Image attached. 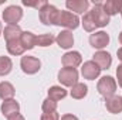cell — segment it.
Here are the masks:
<instances>
[{"instance_id":"obj_1","label":"cell","mask_w":122,"mask_h":120,"mask_svg":"<svg viewBox=\"0 0 122 120\" xmlns=\"http://www.w3.org/2000/svg\"><path fill=\"white\" fill-rule=\"evenodd\" d=\"M56 26H61V27H65V28H70V30H75L80 26V18H78L77 14H74L68 10H61L58 13Z\"/></svg>"},{"instance_id":"obj_2","label":"cell","mask_w":122,"mask_h":120,"mask_svg":"<svg viewBox=\"0 0 122 120\" xmlns=\"http://www.w3.org/2000/svg\"><path fill=\"white\" fill-rule=\"evenodd\" d=\"M58 13H60V10H58L56 6L47 3L44 7H41V9L38 10V17H40V21H41L43 24L51 26V24H56L57 17H58Z\"/></svg>"},{"instance_id":"obj_3","label":"cell","mask_w":122,"mask_h":120,"mask_svg":"<svg viewBox=\"0 0 122 120\" xmlns=\"http://www.w3.org/2000/svg\"><path fill=\"white\" fill-rule=\"evenodd\" d=\"M97 89L99 92V95H102L105 99H107V97H111V96H114L115 92H117V81H115L112 76H102V78L98 81Z\"/></svg>"},{"instance_id":"obj_4","label":"cell","mask_w":122,"mask_h":120,"mask_svg":"<svg viewBox=\"0 0 122 120\" xmlns=\"http://www.w3.org/2000/svg\"><path fill=\"white\" fill-rule=\"evenodd\" d=\"M58 81L62 86L72 88L78 83V71L75 68H61L58 72Z\"/></svg>"},{"instance_id":"obj_5","label":"cell","mask_w":122,"mask_h":120,"mask_svg":"<svg viewBox=\"0 0 122 120\" xmlns=\"http://www.w3.org/2000/svg\"><path fill=\"white\" fill-rule=\"evenodd\" d=\"M23 18V10L19 6H9L3 11V20L7 26H17V23Z\"/></svg>"},{"instance_id":"obj_6","label":"cell","mask_w":122,"mask_h":120,"mask_svg":"<svg viewBox=\"0 0 122 120\" xmlns=\"http://www.w3.org/2000/svg\"><path fill=\"white\" fill-rule=\"evenodd\" d=\"M90 13H91L97 27H105V26L109 24V16L105 13V10L102 7V3H99V1L94 3V7H92V10Z\"/></svg>"},{"instance_id":"obj_7","label":"cell","mask_w":122,"mask_h":120,"mask_svg":"<svg viewBox=\"0 0 122 120\" xmlns=\"http://www.w3.org/2000/svg\"><path fill=\"white\" fill-rule=\"evenodd\" d=\"M20 66L23 69L24 74L27 75H34L40 71L41 68V62L38 58L36 57H31V55H27V57H21V61H20Z\"/></svg>"},{"instance_id":"obj_8","label":"cell","mask_w":122,"mask_h":120,"mask_svg":"<svg viewBox=\"0 0 122 120\" xmlns=\"http://www.w3.org/2000/svg\"><path fill=\"white\" fill-rule=\"evenodd\" d=\"M81 74H82V76H84L85 79L94 81V79H97V78L99 76L101 68H99L94 61H87V62H84V65H82V68H81Z\"/></svg>"},{"instance_id":"obj_9","label":"cell","mask_w":122,"mask_h":120,"mask_svg":"<svg viewBox=\"0 0 122 120\" xmlns=\"http://www.w3.org/2000/svg\"><path fill=\"white\" fill-rule=\"evenodd\" d=\"M90 44L97 50H102L109 44V35L105 31H98L90 35Z\"/></svg>"},{"instance_id":"obj_10","label":"cell","mask_w":122,"mask_h":120,"mask_svg":"<svg viewBox=\"0 0 122 120\" xmlns=\"http://www.w3.org/2000/svg\"><path fill=\"white\" fill-rule=\"evenodd\" d=\"M61 62H62L64 68H77L78 65H81L82 57L78 51H70V52H65L62 55Z\"/></svg>"},{"instance_id":"obj_11","label":"cell","mask_w":122,"mask_h":120,"mask_svg":"<svg viewBox=\"0 0 122 120\" xmlns=\"http://www.w3.org/2000/svg\"><path fill=\"white\" fill-rule=\"evenodd\" d=\"M0 110L3 113V116L9 119V117L17 115L20 112V105L16 99H7V100H3V103L0 106Z\"/></svg>"},{"instance_id":"obj_12","label":"cell","mask_w":122,"mask_h":120,"mask_svg":"<svg viewBox=\"0 0 122 120\" xmlns=\"http://www.w3.org/2000/svg\"><path fill=\"white\" fill-rule=\"evenodd\" d=\"M92 61L101 68V71L102 69H108L109 66H111V64H112V57H111V54L109 52H107V51H98V52H95L94 55H92Z\"/></svg>"},{"instance_id":"obj_13","label":"cell","mask_w":122,"mask_h":120,"mask_svg":"<svg viewBox=\"0 0 122 120\" xmlns=\"http://www.w3.org/2000/svg\"><path fill=\"white\" fill-rule=\"evenodd\" d=\"M105 107L109 113L112 115H118L122 112V96L119 95H114L111 97L105 99Z\"/></svg>"},{"instance_id":"obj_14","label":"cell","mask_w":122,"mask_h":120,"mask_svg":"<svg viewBox=\"0 0 122 120\" xmlns=\"http://www.w3.org/2000/svg\"><path fill=\"white\" fill-rule=\"evenodd\" d=\"M65 6H67L68 11H71V13L74 11L75 14H81V13L88 10L90 1L88 0H67Z\"/></svg>"},{"instance_id":"obj_15","label":"cell","mask_w":122,"mask_h":120,"mask_svg":"<svg viewBox=\"0 0 122 120\" xmlns=\"http://www.w3.org/2000/svg\"><path fill=\"white\" fill-rule=\"evenodd\" d=\"M56 41H57V44L60 45L61 48H64V50H68V48H71L72 45H74V37H72V32L70 30H64L58 32V35L56 37Z\"/></svg>"},{"instance_id":"obj_16","label":"cell","mask_w":122,"mask_h":120,"mask_svg":"<svg viewBox=\"0 0 122 120\" xmlns=\"http://www.w3.org/2000/svg\"><path fill=\"white\" fill-rule=\"evenodd\" d=\"M105 13L108 16H115L118 13H121L122 9V0H107L104 4H102Z\"/></svg>"},{"instance_id":"obj_17","label":"cell","mask_w":122,"mask_h":120,"mask_svg":"<svg viewBox=\"0 0 122 120\" xmlns=\"http://www.w3.org/2000/svg\"><path fill=\"white\" fill-rule=\"evenodd\" d=\"M21 34H23V31L19 26H6L3 30V37H4L6 42L11 41V40H19L21 37Z\"/></svg>"},{"instance_id":"obj_18","label":"cell","mask_w":122,"mask_h":120,"mask_svg":"<svg viewBox=\"0 0 122 120\" xmlns=\"http://www.w3.org/2000/svg\"><path fill=\"white\" fill-rule=\"evenodd\" d=\"M20 41H21V45L24 47V50H33L37 45V37L31 31H23Z\"/></svg>"},{"instance_id":"obj_19","label":"cell","mask_w":122,"mask_h":120,"mask_svg":"<svg viewBox=\"0 0 122 120\" xmlns=\"http://www.w3.org/2000/svg\"><path fill=\"white\" fill-rule=\"evenodd\" d=\"M6 48H7L9 54H11V55H21V54L26 51V50H24V47L21 45L20 38H19V40L7 41V42H6Z\"/></svg>"},{"instance_id":"obj_20","label":"cell","mask_w":122,"mask_h":120,"mask_svg":"<svg viewBox=\"0 0 122 120\" xmlns=\"http://www.w3.org/2000/svg\"><path fill=\"white\" fill-rule=\"evenodd\" d=\"M71 97L72 99H84L85 96H87V93H88V86L85 85V83H75L72 88H71Z\"/></svg>"},{"instance_id":"obj_21","label":"cell","mask_w":122,"mask_h":120,"mask_svg":"<svg viewBox=\"0 0 122 120\" xmlns=\"http://www.w3.org/2000/svg\"><path fill=\"white\" fill-rule=\"evenodd\" d=\"M14 86L10 82H1L0 83V99L7 100V99H13L14 97Z\"/></svg>"},{"instance_id":"obj_22","label":"cell","mask_w":122,"mask_h":120,"mask_svg":"<svg viewBox=\"0 0 122 120\" xmlns=\"http://www.w3.org/2000/svg\"><path fill=\"white\" fill-rule=\"evenodd\" d=\"M65 96H67V90L62 86H51L48 89V99H51L54 102H58L61 99H64Z\"/></svg>"},{"instance_id":"obj_23","label":"cell","mask_w":122,"mask_h":120,"mask_svg":"<svg viewBox=\"0 0 122 120\" xmlns=\"http://www.w3.org/2000/svg\"><path fill=\"white\" fill-rule=\"evenodd\" d=\"M13 62L9 57H0V76H6L11 72Z\"/></svg>"},{"instance_id":"obj_24","label":"cell","mask_w":122,"mask_h":120,"mask_svg":"<svg viewBox=\"0 0 122 120\" xmlns=\"http://www.w3.org/2000/svg\"><path fill=\"white\" fill-rule=\"evenodd\" d=\"M81 24H82L84 30L88 31V32H92V31H95V28H97V24H95V21H94V18H92L90 11L84 14V17L81 20Z\"/></svg>"},{"instance_id":"obj_25","label":"cell","mask_w":122,"mask_h":120,"mask_svg":"<svg viewBox=\"0 0 122 120\" xmlns=\"http://www.w3.org/2000/svg\"><path fill=\"white\" fill-rule=\"evenodd\" d=\"M56 41V37L53 34H41L37 37V45L38 47H50Z\"/></svg>"},{"instance_id":"obj_26","label":"cell","mask_w":122,"mask_h":120,"mask_svg":"<svg viewBox=\"0 0 122 120\" xmlns=\"http://www.w3.org/2000/svg\"><path fill=\"white\" fill-rule=\"evenodd\" d=\"M41 109H43V112H44V113L56 112V110H57V102H54V100H51V99H48V97H47V99L43 102Z\"/></svg>"},{"instance_id":"obj_27","label":"cell","mask_w":122,"mask_h":120,"mask_svg":"<svg viewBox=\"0 0 122 120\" xmlns=\"http://www.w3.org/2000/svg\"><path fill=\"white\" fill-rule=\"evenodd\" d=\"M23 4L24 6H27V7H36V9H41V7H44L46 4H47V1L46 0H40V1H34V3H30V1H27V0H24L23 1Z\"/></svg>"},{"instance_id":"obj_28","label":"cell","mask_w":122,"mask_h":120,"mask_svg":"<svg viewBox=\"0 0 122 120\" xmlns=\"http://www.w3.org/2000/svg\"><path fill=\"white\" fill-rule=\"evenodd\" d=\"M40 120H60V115L57 112H51V113H43Z\"/></svg>"},{"instance_id":"obj_29","label":"cell","mask_w":122,"mask_h":120,"mask_svg":"<svg viewBox=\"0 0 122 120\" xmlns=\"http://www.w3.org/2000/svg\"><path fill=\"white\" fill-rule=\"evenodd\" d=\"M117 79H118V85L122 88V64L118 65L117 68Z\"/></svg>"},{"instance_id":"obj_30","label":"cell","mask_w":122,"mask_h":120,"mask_svg":"<svg viewBox=\"0 0 122 120\" xmlns=\"http://www.w3.org/2000/svg\"><path fill=\"white\" fill-rule=\"evenodd\" d=\"M61 120H78V117L74 116V115H64V116L61 117Z\"/></svg>"},{"instance_id":"obj_31","label":"cell","mask_w":122,"mask_h":120,"mask_svg":"<svg viewBox=\"0 0 122 120\" xmlns=\"http://www.w3.org/2000/svg\"><path fill=\"white\" fill-rule=\"evenodd\" d=\"M7 120H26V119H24V116H23V115H20V113H17V115H14V116H11V117H9Z\"/></svg>"},{"instance_id":"obj_32","label":"cell","mask_w":122,"mask_h":120,"mask_svg":"<svg viewBox=\"0 0 122 120\" xmlns=\"http://www.w3.org/2000/svg\"><path fill=\"white\" fill-rule=\"evenodd\" d=\"M117 57H118V60L122 62V48H119V50L117 51Z\"/></svg>"},{"instance_id":"obj_33","label":"cell","mask_w":122,"mask_h":120,"mask_svg":"<svg viewBox=\"0 0 122 120\" xmlns=\"http://www.w3.org/2000/svg\"><path fill=\"white\" fill-rule=\"evenodd\" d=\"M0 35H3V27H1V23H0Z\"/></svg>"},{"instance_id":"obj_34","label":"cell","mask_w":122,"mask_h":120,"mask_svg":"<svg viewBox=\"0 0 122 120\" xmlns=\"http://www.w3.org/2000/svg\"><path fill=\"white\" fill-rule=\"evenodd\" d=\"M119 42L122 44V31H121V34H119Z\"/></svg>"},{"instance_id":"obj_35","label":"cell","mask_w":122,"mask_h":120,"mask_svg":"<svg viewBox=\"0 0 122 120\" xmlns=\"http://www.w3.org/2000/svg\"><path fill=\"white\" fill-rule=\"evenodd\" d=\"M121 17H122V9H121Z\"/></svg>"}]
</instances>
